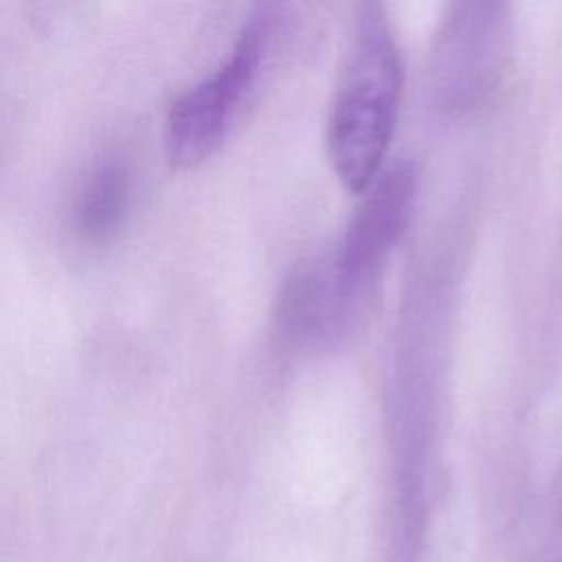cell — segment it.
Listing matches in <instances>:
<instances>
[{"label": "cell", "mask_w": 562, "mask_h": 562, "mask_svg": "<svg viewBox=\"0 0 562 562\" xmlns=\"http://www.w3.org/2000/svg\"><path fill=\"white\" fill-rule=\"evenodd\" d=\"M402 79L384 7L360 4L327 119L329 160L353 193H364L380 173L397 121Z\"/></svg>", "instance_id": "1"}, {"label": "cell", "mask_w": 562, "mask_h": 562, "mask_svg": "<svg viewBox=\"0 0 562 562\" xmlns=\"http://www.w3.org/2000/svg\"><path fill=\"white\" fill-rule=\"evenodd\" d=\"M279 18L277 7H261L220 68L173 101L165 123V151L173 167H195L222 147L270 64Z\"/></svg>", "instance_id": "2"}, {"label": "cell", "mask_w": 562, "mask_h": 562, "mask_svg": "<svg viewBox=\"0 0 562 562\" xmlns=\"http://www.w3.org/2000/svg\"><path fill=\"white\" fill-rule=\"evenodd\" d=\"M413 193L415 173L408 162H397L380 171L364 191V200L336 257V283L340 292H351L364 283L384 261L404 231Z\"/></svg>", "instance_id": "3"}, {"label": "cell", "mask_w": 562, "mask_h": 562, "mask_svg": "<svg viewBox=\"0 0 562 562\" xmlns=\"http://www.w3.org/2000/svg\"><path fill=\"white\" fill-rule=\"evenodd\" d=\"M134 173L121 154H105L90 162L70 198L68 224L86 246L112 241L132 209Z\"/></svg>", "instance_id": "4"}]
</instances>
